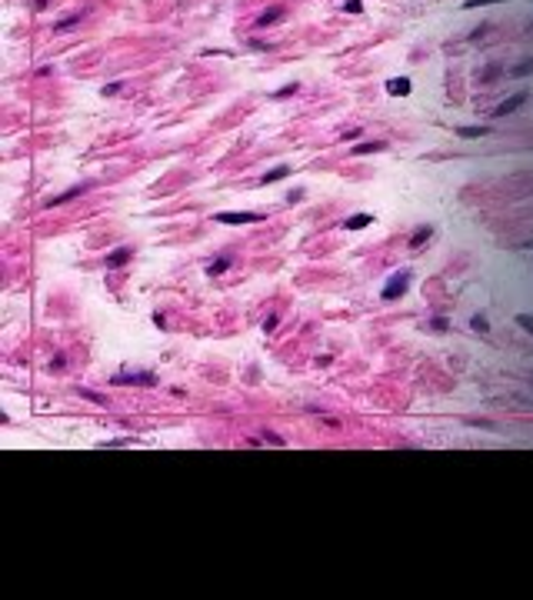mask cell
I'll use <instances>...</instances> for the list:
<instances>
[{
	"label": "cell",
	"mask_w": 533,
	"mask_h": 600,
	"mask_svg": "<svg viewBox=\"0 0 533 600\" xmlns=\"http://www.w3.org/2000/svg\"><path fill=\"white\" fill-rule=\"evenodd\" d=\"M473 330H480V333H487V330H490V323H487V317H473Z\"/></svg>",
	"instance_id": "cell-22"
},
{
	"label": "cell",
	"mask_w": 533,
	"mask_h": 600,
	"mask_svg": "<svg viewBox=\"0 0 533 600\" xmlns=\"http://www.w3.org/2000/svg\"><path fill=\"white\" fill-rule=\"evenodd\" d=\"M517 323H520L523 330H530V333H533V317H530V313H517Z\"/></svg>",
	"instance_id": "cell-19"
},
{
	"label": "cell",
	"mask_w": 533,
	"mask_h": 600,
	"mask_svg": "<svg viewBox=\"0 0 533 600\" xmlns=\"http://www.w3.org/2000/svg\"><path fill=\"white\" fill-rule=\"evenodd\" d=\"M213 220L237 227V223H260V220H264V213H213Z\"/></svg>",
	"instance_id": "cell-3"
},
{
	"label": "cell",
	"mask_w": 533,
	"mask_h": 600,
	"mask_svg": "<svg viewBox=\"0 0 533 600\" xmlns=\"http://www.w3.org/2000/svg\"><path fill=\"white\" fill-rule=\"evenodd\" d=\"M373 223V213H356V217H347V230H363V227H370Z\"/></svg>",
	"instance_id": "cell-8"
},
{
	"label": "cell",
	"mask_w": 533,
	"mask_h": 600,
	"mask_svg": "<svg viewBox=\"0 0 533 600\" xmlns=\"http://www.w3.org/2000/svg\"><path fill=\"white\" fill-rule=\"evenodd\" d=\"M523 100H527V94H513L510 100H503L497 110H493V117H507V113H513V110H517V107L523 103Z\"/></svg>",
	"instance_id": "cell-6"
},
{
	"label": "cell",
	"mask_w": 533,
	"mask_h": 600,
	"mask_svg": "<svg viewBox=\"0 0 533 600\" xmlns=\"http://www.w3.org/2000/svg\"><path fill=\"white\" fill-rule=\"evenodd\" d=\"M433 330H446V317H433Z\"/></svg>",
	"instance_id": "cell-28"
},
{
	"label": "cell",
	"mask_w": 533,
	"mask_h": 600,
	"mask_svg": "<svg viewBox=\"0 0 533 600\" xmlns=\"http://www.w3.org/2000/svg\"><path fill=\"white\" fill-rule=\"evenodd\" d=\"M120 90H123V84H107V87H103V97H117Z\"/></svg>",
	"instance_id": "cell-21"
},
{
	"label": "cell",
	"mask_w": 533,
	"mask_h": 600,
	"mask_svg": "<svg viewBox=\"0 0 533 600\" xmlns=\"http://www.w3.org/2000/svg\"><path fill=\"white\" fill-rule=\"evenodd\" d=\"M47 3H50V0H37V7H40V10H44V7H47Z\"/></svg>",
	"instance_id": "cell-31"
},
{
	"label": "cell",
	"mask_w": 533,
	"mask_h": 600,
	"mask_svg": "<svg viewBox=\"0 0 533 600\" xmlns=\"http://www.w3.org/2000/svg\"><path fill=\"white\" fill-rule=\"evenodd\" d=\"M483 3H500V0H466V10L470 7H483Z\"/></svg>",
	"instance_id": "cell-27"
},
{
	"label": "cell",
	"mask_w": 533,
	"mask_h": 600,
	"mask_svg": "<svg viewBox=\"0 0 533 600\" xmlns=\"http://www.w3.org/2000/svg\"><path fill=\"white\" fill-rule=\"evenodd\" d=\"M87 190V184H80V187H70V190H64V194H57V197H50L44 203V207H64V203H70V200H77L80 194Z\"/></svg>",
	"instance_id": "cell-4"
},
{
	"label": "cell",
	"mask_w": 533,
	"mask_h": 600,
	"mask_svg": "<svg viewBox=\"0 0 533 600\" xmlns=\"http://www.w3.org/2000/svg\"><path fill=\"white\" fill-rule=\"evenodd\" d=\"M280 17H283V7H270V10H264L260 17H257V27H270V23H277Z\"/></svg>",
	"instance_id": "cell-10"
},
{
	"label": "cell",
	"mask_w": 533,
	"mask_h": 600,
	"mask_svg": "<svg viewBox=\"0 0 533 600\" xmlns=\"http://www.w3.org/2000/svg\"><path fill=\"white\" fill-rule=\"evenodd\" d=\"M407 284H410V270H403V274H393V277L387 280V287H383V300H397L403 290H407Z\"/></svg>",
	"instance_id": "cell-2"
},
{
	"label": "cell",
	"mask_w": 533,
	"mask_h": 600,
	"mask_svg": "<svg viewBox=\"0 0 533 600\" xmlns=\"http://www.w3.org/2000/svg\"><path fill=\"white\" fill-rule=\"evenodd\" d=\"M260 444H273V447H283V444H287V440H283L280 433H273V430H264V433H260Z\"/></svg>",
	"instance_id": "cell-15"
},
{
	"label": "cell",
	"mask_w": 533,
	"mask_h": 600,
	"mask_svg": "<svg viewBox=\"0 0 533 600\" xmlns=\"http://www.w3.org/2000/svg\"><path fill=\"white\" fill-rule=\"evenodd\" d=\"M287 200H290V203H300V200H303V190H290Z\"/></svg>",
	"instance_id": "cell-26"
},
{
	"label": "cell",
	"mask_w": 533,
	"mask_h": 600,
	"mask_svg": "<svg viewBox=\"0 0 533 600\" xmlns=\"http://www.w3.org/2000/svg\"><path fill=\"white\" fill-rule=\"evenodd\" d=\"M383 140H363V144H356L354 147V157H363V154H380V150H383Z\"/></svg>",
	"instance_id": "cell-7"
},
{
	"label": "cell",
	"mask_w": 533,
	"mask_h": 600,
	"mask_svg": "<svg viewBox=\"0 0 533 600\" xmlns=\"http://www.w3.org/2000/svg\"><path fill=\"white\" fill-rule=\"evenodd\" d=\"M230 254L227 257H217V260H210V267H207V274H210V277H220V274H227V270H230Z\"/></svg>",
	"instance_id": "cell-9"
},
{
	"label": "cell",
	"mask_w": 533,
	"mask_h": 600,
	"mask_svg": "<svg viewBox=\"0 0 533 600\" xmlns=\"http://www.w3.org/2000/svg\"><path fill=\"white\" fill-rule=\"evenodd\" d=\"M110 384L113 387H154L157 374H150V370H140V374H113Z\"/></svg>",
	"instance_id": "cell-1"
},
{
	"label": "cell",
	"mask_w": 533,
	"mask_h": 600,
	"mask_svg": "<svg viewBox=\"0 0 533 600\" xmlns=\"http://www.w3.org/2000/svg\"><path fill=\"white\" fill-rule=\"evenodd\" d=\"M430 237H433V227H420V230L410 237V247H423L427 240H430Z\"/></svg>",
	"instance_id": "cell-13"
},
{
	"label": "cell",
	"mask_w": 533,
	"mask_h": 600,
	"mask_svg": "<svg viewBox=\"0 0 533 600\" xmlns=\"http://www.w3.org/2000/svg\"><path fill=\"white\" fill-rule=\"evenodd\" d=\"M497 74H500V67H497V64H493V67H487V70H483V77H487V80H490V77H497Z\"/></svg>",
	"instance_id": "cell-30"
},
{
	"label": "cell",
	"mask_w": 533,
	"mask_h": 600,
	"mask_svg": "<svg viewBox=\"0 0 533 600\" xmlns=\"http://www.w3.org/2000/svg\"><path fill=\"white\" fill-rule=\"evenodd\" d=\"M130 257H133L130 247H117L113 254H107V267H110V270H117V267H123L127 260H130Z\"/></svg>",
	"instance_id": "cell-5"
},
{
	"label": "cell",
	"mask_w": 533,
	"mask_h": 600,
	"mask_svg": "<svg viewBox=\"0 0 533 600\" xmlns=\"http://www.w3.org/2000/svg\"><path fill=\"white\" fill-rule=\"evenodd\" d=\"M297 90H300L297 84H283V87H280L277 94H273V97H277V100H283V97H290V94H297Z\"/></svg>",
	"instance_id": "cell-17"
},
{
	"label": "cell",
	"mask_w": 533,
	"mask_h": 600,
	"mask_svg": "<svg viewBox=\"0 0 533 600\" xmlns=\"http://www.w3.org/2000/svg\"><path fill=\"white\" fill-rule=\"evenodd\" d=\"M77 23H80V17H77V13H70V17H64V20H57V23H54V30L67 33V30H74Z\"/></svg>",
	"instance_id": "cell-14"
},
{
	"label": "cell",
	"mask_w": 533,
	"mask_h": 600,
	"mask_svg": "<svg viewBox=\"0 0 533 600\" xmlns=\"http://www.w3.org/2000/svg\"><path fill=\"white\" fill-rule=\"evenodd\" d=\"M387 90L393 94V97H407V94H410V80L397 77V80H390V84H387Z\"/></svg>",
	"instance_id": "cell-11"
},
{
	"label": "cell",
	"mask_w": 533,
	"mask_h": 600,
	"mask_svg": "<svg viewBox=\"0 0 533 600\" xmlns=\"http://www.w3.org/2000/svg\"><path fill=\"white\" fill-rule=\"evenodd\" d=\"M344 10H350V13H360V10H363V3H360V0H347V3H344Z\"/></svg>",
	"instance_id": "cell-24"
},
{
	"label": "cell",
	"mask_w": 533,
	"mask_h": 600,
	"mask_svg": "<svg viewBox=\"0 0 533 600\" xmlns=\"http://www.w3.org/2000/svg\"><path fill=\"white\" fill-rule=\"evenodd\" d=\"M287 174H290L287 164H280V167H273V170H266V174H264V187H266V184H277V180H283Z\"/></svg>",
	"instance_id": "cell-12"
},
{
	"label": "cell",
	"mask_w": 533,
	"mask_h": 600,
	"mask_svg": "<svg viewBox=\"0 0 533 600\" xmlns=\"http://www.w3.org/2000/svg\"><path fill=\"white\" fill-rule=\"evenodd\" d=\"M360 133H363V130H360V127H354V130H347V133H344V140H356Z\"/></svg>",
	"instance_id": "cell-29"
},
{
	"label": "cell",
	"mask_w": 533,
	"mask_h": 600,
	"mask_svg": "<svg viewBox=\"0 0 533 600\" xmlns=\"http://www.w3.org/2000/svg\"><path fill=\"white\" fill-rule=\"evenodd\" d=\"M277 320H280L277 313H270V317L264 320V330H266V333H270V330H277Z\"/></svg>",
	"instance_id": "cell-23"
},
{
	"label": "cell",
	"mask_w": 533,
	"mask_h": 600,
	"mask_svg": "<svg viewBox=\"0 0 533 600\" xmlns=\"http://www.w3.org/2000/svg\"><path fill=\"white\" fill-rule=\"evenodd\" d=\"M533 70V60H523L520 67H517V70H513V74H517V77H523V74H530Z\"/></svg>",
	"instance_id": "cell-25"
},
{
	"label": "cell",
	"mask_w": 533,
	"mask_h": 600,
	"mask_svg": "<svg viewBox=\"0 0 533 600\" xmlns=\"http://www.w3.org/2000/svg\"><path fill=\"white\" fill-rule=\"evenodd\" d=\"M67 367V354H54V360H50V370H64Z\"/></svg>",
	"instance_id": "cell-20"
},
{
	"label": "cell",
	"mask_w": 533,
	"mask_h": 600,
	"mask_svg": "<svg viewBox=\"0 0 533 600\" xmlns=\"http://www.w3.org/2000/svg\"><path fill=\"white\" fill-rule=\"evenodd\" d=\"M483 133H487V127H463L460 137H483Z\"/></svg>",
	"instance_id": "cell-18"
},
{
	"label": "cell",
	"mask_w": 533,
	"mask_h": 600,
	"mask_svg": "<svg viewBox=\"0 0 533 600\" xmlns=\"http://www.w3.org/2000/svg\"><path fill=\"white\" fill-rule=\"evenodd\" d=\"M77 394H80V397H87V400H93V403H107V400H103V394H97V390H87V387H77Z\"/></svg>",
	"instance_id": "cell-16"
}]
</instances>
